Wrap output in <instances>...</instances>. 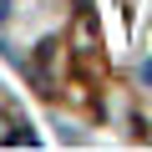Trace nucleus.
Segmentation results:
<instances>
[{
	"instance_id": "obj_1",
	"label": "nucleus",
	"mask_w": 152,
	"mask_h": 152,
	"mask_svg": "<svg viewBox=\"0 0 152 152\" xmlns=\"http://www.w3.org/2000/svg\"><path fill=\"white\" fill-rule=\"evenodd\" d=\"M142 81H152V61H147V66H142Z\"/></svg>"
},
{
	"instance_id": "obj_2",
	"label": "nucleus",
	"mask_w": 152,
	"mask_h": 152,
	"mask_svg": "<svg viewBox=\"0 0 152 152\" xmlns=\"http://www.w3.org/2000/svg\"><path fill=\"white\" fill-rule=\"evenodd\" d=\"M0 15H5V0H0Z\"/></svg>"
}]
</instances>
